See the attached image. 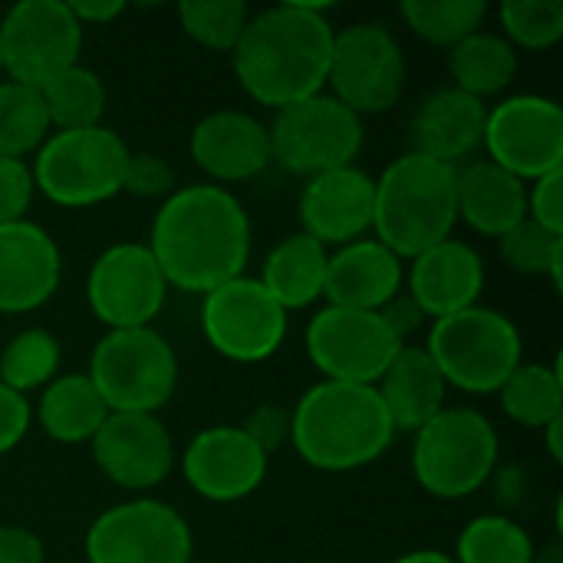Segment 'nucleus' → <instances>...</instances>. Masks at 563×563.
I'll return each instance as SVG.
<instances>
[{
    "label": "nucleus",
    "mask_w": 563,
    "mask_h": 563,
    "mask_svg": "<svg viewBox=\"0 0 563 563\" xmlns=\"http://www.w3.org/2000/svg\"><path fill=\"white\" fill-rule=\"evenodd\" d=\"M145 247L168 287L205 297L244 274L251 257V218L228 188L185 185L155 211Z\"/></svg>",
    "instance_id": "nucleus-1"
},
{
    "label": "nucleus",
    "mask_w": 563,
    "mask_h": 563,
    "mask_svg": "<svg viewBox=\"0 0 563 563\" xmlns=\"http://www.w3.org/2000/svg\"><path fill=\"white\" fill-rule=\"evenodd\" d=\"M333 23L323 3H274L251 13L238 46L231 49L241 89L271 109L303 102L327 86Z\"/></svg>",
    "instance_id": "nucleus-2"
},
{
    "label": "nucleus",
    "mask_w": 563,
    "mask_h": 563,
    "mask_svg": "<svg viewBox=\"0 0 563 563\" xmlns=\"http://www.w3.org/2000/svg\"><path fill=\"white\" fill-rule=\"evenodd\" d=\"M396 429L376 386L317 383L290 412V445L320 472H353L373 465L393 445Z\"/></svg>",
    "instance_id": "nucleus-3"
},
{
    "label": "nucleus",
    "mask_w": 563,
    "mask_h": 563,
    "mask_svg": "<svg viewBox=\"0 0 563 563\" xmlns=\"http://www.w3.org/2000/svg\"><path fill=\"white\" fill-rule=\"evenodd\" d=\"M459 168L406 152L386 165L373 195V231L399 261H416L459 224Z\"/></svg>",
    "instance_id": "nucleus-4"
},
{
    "label": "nucleus",
    "mask_w": 563,
    "mask_h": 563,
    "mask_svg": "<svg viewBox=\"0 0 563 563\" xmlns=\"http://www.w3.org/2000/svg\"><path fill=\"white\" fill-rule=\"evenodd\" d=\"M426 353L439 366L445 386L472 396H492L521 366V333L501 310L475 303L435 320Z\"/></svg>",
    "instance_id": "nucleus-5"
},
{
    "label": "nucleus",
    "mask_w": 563,
    "mask_h": 563,
    "mask_svg": "<svg viewBox=\"0 0 563 563\" xmlns=\"http://www.w3.org/2000/svg\"><path fill=\"white\" fill-rule=\"evenodd\" d=\"M498 449V432L478 409H442L416 432L412 475L432 498L459 501L488 485Z\"/></svg>",
    "instance_id": "nucleus-6"
},
{
    "label": "nucleus",
    "mask_w": 563,
    "mask_h": 563,
    "mask_svg": "<svg viewBox=\"0 0 563 563\" xmlns=\"http://www.w3.org/2000/svg\"><path fill=\"white\" fill-rule=\"evenodd\" d=\"M129 145L115 129L53 132L30 165L33 188L59 208H92L122 191Z\"/></svg>",
    "instance_id": "nucleus-7"
},
{
    "label": "nucleus",
    "mask_w": 563,
    "mask_h": 563,
    "mask_svg": "<svg viewBox=\"0 0 563 563\" xmlns=\"http://www.w3.org/2000/svg\"><path fill=\"white\" fill-rule=\"evenodd\" d=\"M86 376L109 412L155 416L175 396L178 356L172 343L152 327L109 330L96 343Z\"/></svg>",
    "instance_id": "nucleus-8"
},
{
    "label": "nucleus",
    "mask_w": 563,
    "mask_h": 563,
    "mask_svg": "<svg viewBox=\"0 0 563 563\" xmlns=\"http://www.w3.org/2000/svg\"><path fill=\"white\" fill-rule=\"evenodd\" d=\"M267 132L271 162L303 178L346 168L363 148V119L330 92L277 109Z\"/></svg>",
    "instance_id": "nucleus-9"
},
{
    "label": "nucleus",
    "mask_w": 563,
    "mask_h": 563,
    "mask_svg": "<svg viewBox=\"0 0 563 563\" xmlns=\"http://www.w3.org/2000/svg\"><path fill=\"white\" fill-rule=\"evenodd\" d=\"M327 82L333 89L330 96L360 119L389 112L406 89V53L383 23L343 26L333 33Z\"/></svg>",
    "instance_id": "nucleus-10"
},
{
    "label": "nucleus",
    "mask_w": 563,
    "mask_h": 563,
    "mask_svg": "<svg viewBox=\"0 0 563 563\" xmlns=\"http://www.w3.org/2000/svg\"><path fill=\"white\" fill-rule=\"evenodd\" d=\"M82 26L63 0H20L0 20L3 73L13 82L43 89L79 63Z\"/></svg>",
    "instance_id": "nucleus-11"
},
{
    "label": "nucleus",
    "mask_w": 563,
    "mask_h": 563,
    "mask_svg": "<svg viewBox=\"0 0 563 563\" xmlns=\"http://www.w3.org/2000/svg\"><path fill=\"white\" fill-rule=\"evenodd\" d=\"M488 162L515 178L538 181L563 168V109L558 99L521 92L488 109L485 139Z\"/></svg>",
    "instance_id": "nucleus-12"
},
{
    "label": "nucleus",
    "mask_w": 563,
    "mask_h": 563,
    "mask_svg": "<svg viewBox=\"0 0 563 563\" xmlns=\"http://www.w3.org/2000/svg\"><path fill=\"white\" fill-rule=\"evenodd\" d=\"M188 521L165 501L139 498L102 511L86 534L89 563H191Z\"/></svg>",
    "instance_id": "nucleus-13"
},
{
    "label": "nucleus",
    "mask_w": 563,
    "mask_h": 563,
    "mask_svg": "<svg viewBox=\"0 0 563 563\" xmlns=\"http://www.w3.org/2000/svg\"><path fill=\"white\" fill-rule=\"evenodd\" d=\"M201 333L231 363H264L287 336V310L257 277H234L201 300Z\"/></svg>",
    "instance_id": "nucleus-14"
},
{
    "label": "nucleus",
    "mask_w": 563,
    "mask_h": 563,
    "mask_svg": "<svg viewBox=\"0 0 563 563\" xmlns=\"http://www.w3.org/2000/svg\"><path fill=\"white\" fill-rule=\"evenodd\" d=\"M402 346L383 317L366 310L327 303L307 323V356L330 383L376 386Z\"/></svg>",
    "instance_id": "nucleus-15"
},
{
    "label": "nucleus",
    "mask_w": 563,
    "mask_h": 563,
    "mask_svg": "<svg viewBox=\"0 0 563 563\" xmlns=\"http://www.w3.org/2000/svg\"><path fill=\"white\" fill-rule=\"evenodd\" d=\"M168 284L145 244L122 241L106 247L86 280V300L109 330L152 327L165 307Z\"/></svg>",
    "instance_id": "nucleus-16"
},
{
    "label": "nucleus",
    "mask_w": 563,
    "mask_h": 563,
    "mask_svg": "<svg viewBox=\"0 0 563 563\" xmlns=\"http://www.w3.org/2000/svg\"><path fill=\"white\" fill-rule=\"evenodd\" d=\"M89 445L99 472L125 492H148L175 468V442L158 416L109 412Z\"/></svg>",
    "instance_id": "nucleus-17"
},
{
    "label": "nucleus",
    "mask_w": 563,
    "mask_h": 563,
    "mask_svg": "<svg viewBox=\"0 0 563 563\" xmlns=\"http://www.w3.org/2000/svg\"><path fill=\"white\" fill-rule=\"evenodd\" d=\"M181 475L198 498L231 505L261 488L267 475V455L241 426H211L185 445Z\"/></svg>",
    "instance_id": "nucleus-18"
},
{
    "label": "nucleus",
    "mask_w": 563,
    "mask_h": 563,
    "mask_svg": "<svg viewBox=\"0 0 563 563\" xmlns=\"http://www.w3.org/2000/svg\"><path fill=\"white\" fill-rule=\"evenodd\" d=\"M376 178L346 165L307 178L300 191V231L323 247H343L360 241L373 228Z\"/></svg>",
    "instance_id": "nucleus-19"
},
{
    "label": "nucleus",
    "mask_w": 563,
    "mask_h": 563,
    "mask_svg": "<svg viewBox=\"0 0 563 563\" xmlns=\"http://www.w3.org/2000/svg\"><path fill=\"white\" fill-rule=\"evenodd\" d=\"M63 254L33 221L0 228V313L40 310L59 287Z\"/></svg>",
    "instance_id": "nucleus-20"
},
{
    "label": "nucleus",
    "mask_w": 563,
    "mask_h": 563,
    "mask_svg": "<svg viewBox=\"0 0 563 563\" xmlns=\"http://www.w3.org/2000/svg\"><path fill=\"white\" fill-rule=\"evenodd\" d=\"M485 119H488V106L482 99L455 86L435 89L412 112V122H409L412 152L432 162L462 168L482 148Z\"/></svg>",
    "instance_id": "nucleus-21"
},
{
    "label": "nucleus",
    "mask_w": 563,
    "mask_h": 563,
    "mask_svg": "<svg viewBox=\"0 0 563 563\" xmlns=\"http://www.w3.org/2000/svg\"><path fill=\"white\" fill-rule=\"evenodd\" d=\"M188 148H191L195 165L218 185L257 178L271 165L267 125L238 109L208 112L195 125Z\"/></svg>",
    "instance_id": "nucleus-22"
},
{
    "label": "nucleus",
    "mask_w": 563,
    "mask_h": 563,
    "mask_svg": "<svg viewBox=\"0 0 563 563\" xmlns=\"http://www.w3.org/2000/svg\"><path fill=\"white\" fill-rule=\"evenodd\" d=\"M482 290H485V261L472 244L459 238L429 247L409 264L406 294L419 303L426 317L442 320L459 310H468L478 303Z\"/></svg>",
    "instance_id": "nucleus-23"
},
{
    "label": "nucleus",
    "mask_w": 563,
    "mask_h": 563,
    "mask_svg": "<svg viewBox=\"0 0 563 563\" xmlns=\"http://www.w3.org/2000/svg\"><path fill=\"white\" fill-rule=\"evenodd\" d=\"M402 261L376 238H360L327 257L323 297L330 307L379 313L396 294H402Z\"/></svg>",
    "instance_id": "nucleus-24"
},
{
    "label": "nucleus",
    "mask_w": 563,
    "mask_h": 563,
    "mask_svg": "<svg viewBox=\"0 0 563 563\" xmlns=\"http://www.w3.org/2000/svg\"><path fill=\"white\" fill-rule=\"evenodd\" d=\"M445 379L426 346H402L376 383V396L396 432H419L445 409Z\"/></svg>",
    "instance_id": "nucleus-25"
},
{
    "label": "nucleus",
    "mask_w": 563,
    "mask_h": 563,
    "mask_svg": "<svg viewBox=\"0 0 563 563\" xmlns=\"http://www.w3.org/2000/svg\"><path fill=\"white\" fill-rule=\"evenodd\" d=\"M459 218L485 238H505L528 218V185L488 158L459 168Z\"/></svg>",
    "instance_id": "nucleus-26"
},
{
    "label": "nucleus",
    "mask_w": 563,
    "mask_h": 563,
    "mask_svg": "<svg viewBox=\"0 0 563 563\" xmlns=\"http://www.w3.org/2000/svg\"><path fill=\"white\" fill-rule=\"evenodd\" d=\"M327 257L330 254L323 244H317L310 234L297 231V234H287L280 244H274V251L264 257L257 280L287 313L303 310L323 297Z\"/></svg>",
    "instance_id": "nucleus-27"
},
{
    "label": "nucleus",
    "mask_w": 563,
    "mask_h": 563,
    "mask_svg": "<svg viewBox=\"0 0 563 563\" xmlns=\"http://www.w3.org/2000/svg\"><path fill=\"white\" fill-rule=\"evenodd\" d=\"M109 409L86 373H63L56 376L36 402V422L40 429L63 445H82L92 442L99 426L106 422Z\"/></svg>",
    "instance_id": "nucleus-28"
},
{
    "label": "nucleus",
    "mask_w": 563,
    "mask_h": 563,
    "mask_svg": "<svg viewBox=\"0 0 563 563\" xmlns=\"http://www.w3.org/2000/svg\"><path fill=\"white\" fill-rule=\"evenodd\" d=\"M449 73L455 89L485 102L488 96H498L511 86L518 73V53L505 36L478 30L449 49Z\"/></svg>",
    "instance_id": "nucleus-29"
},
{
    "label": "nucleus",
    "mask_w": 563,
    "mask_h": 563,
    "mask_svg": "<svg viewBox=\"0 0 563 563\" xmlns=\"http://www.w3.org/2000/svg\"><path fill=\"white\" fill-rule=\"evenodd\" d=\"M511 422L548 429L563 416V379L558 363H521L495 393Z\"/></svg>",
    "instance_id": "nucleus-30"
},
{
    "label": "nucleus",
    "mask_w": 563,
    "mask_h": 563,
    "mask_svg": "<svg viewBox=\"0 0 563 563\" xmlns=\"http://www.w3.org/2000/svg\"><path fill=\"white\" fill-rule=\"evenodd\" d=\"M40 96H43L49 125H53L56 132L102 125L106 86H102L99 73L86 69L82 63L69 66V69L59 73L56 79H49V82L40 89Z\"/></svg>",
    "instance_id": "nucleus-31"
},
{
    "label": "nucleus",
    "mask_w": 563,
    "mask_h": 563,
    "mask_svg": "<svg viewBox=\"0 0 563 563\" xmlns=\"http://www.w3.org/2000/svg\"><path fill=\"white\" fill-rule=\"evenodd\" d=\"M49 115L40 89L23 82H0V158H26L49 139Z\"/></svg>",
    "instance_id": "nucleus-32"
},
{
    "label": "nucleus",
    "mask_w": 563,
    "mask_h": 563,
    "mask_svg": "<svg viewBox=\"0 0 563 563\" xmlns=\"http://www.w3.org/2000/svg\"><path fill=\"white\" fill-rule=\"evenodd\" d=\"M399 13L419 40L452 49L465 36L482 30L488 16V3L485 0H402Z\"/></svg>",
    "instance_id": "nucleus-33"
},
{
    "label": "nucleus",
    "mask_w": 563,
    "mask_h": 563,
    "mask_svg": "<svg viewBox=\"0 0 563 563\" xmlns=\"http://www.w3.org/2000/svg\"><path fill=\"white\" fill-rule=\"evenodd\" d=\"M455 563H534L531 534L505 518V515H482L468 521L455 544Z\"/></svg>",
    "instance_id": "nucleus-34"
},
{
    "label": "nucleus",
    "mask_w": 563,
    "mask_h": 563,
    "mask_svg": "<svg viewBox=\"0 0 563 563\" xmlns=\"http://www.w3.org/2000/svg\"><path fill=\"white\" fill-rule=\"evenodd\" d=\"M59 373V343L53 333L30 327L16 333L0 353V383L20 396L46 389Z\"/></svg>",
    "instance_id": "nucleus-35"
},
{
    "label": "nucleus",
    "mask_w": 563,
    "mask_h": 563,
    "mask_svg": "<svg viewBox=\"0 0 563 563\" xmlns=\"http://www.w3.org/2000/svg\"><path fill=\"white\" fill-rule=\"evenodd\" d=\"M251 20V10L244 0H181L178 3V23L181 30L218 53H231Z\"/></svg>",
    "instance_id": "nucleus-36"
},
{
    "label": "nucleus",
    "mask_w": 563,
    "mask_h": 563,
    "mask_svg": "<svg viewBox=\"0 0 563 563\" xmlns=\"http://www.w3.org/2000/svg\"><path fill=\"white\" fill-rule=\"evenodd\" d=\"M501 257L511 271L528 274V277H551L554 287H561L563 267V238L544 231L531 218H525L518 228H511L505 238H498Z\"/></svg>",
    "instance_id": "nucleus-37"
},
{
    "label": "nucleus",
    "mask_w": 563,
    "mask_h": 563,
    "mask_svg": "<svg viewBox=\"0 0 563 563\" xmlns=\"http://www.w3.org/2000/svg\"><path fill=\"white\" fill-rule=\"evenodd\" d=\"M498 20L511 46L551 49L563 36V0H505Z\"/></svg>",
    "instance_id": "nucleus-38"
},
{
    "label": "nucleus",
    "mask_w": 563,
    "mask_h": 563,
    "mask_svg": "<svg viewBox=\"0 0 563 563\" xmlns=\"http://www.w3.org/2000/svg\"><path fill=\"white\" fill-rule=\"evenodd\" d=\"M122 191H129L135 198H168L175 191V172L155 152H129Z\"/></svg>",
    "instance_id": "nucleus-39"
},
{
    "label": "nucleus",
    "mask_w": 563,
    "mask_h": 563,
    "mask_svg": "<svg viewBox=\"0 0 563 563\" xmlns=\"http://www.w3.org/2000/svg\"><path fill=\"white\" fill-rule=\"evenodd\" d=\"M33 172L20 158H0V228L26 221L33 201Z\"/></svg>",
    "instance_id": "nucleus-40"
},
{
    "label": "nucleus",
    "mask_w": 563,
    "mask_h": 563,
    "mask_svg": "<svg viewBox=\"0 0 563 563\" xmlns=\"http://www.w3.org/2000/svg\"><path fill=\"white\" fill-rule=\"evenodd\" d=\"M528 218L551 234L563 238V168L551 172L528 188Z\"/></svg>",
    "instance_id": "nucleus-41"
},
{
    "label": "nucleus",
    "mask_w": 563,
    "mask_h": 563,
    "mask_svg": "<svg viewBox=\"0 0 563 563\" xmlns=\"http://www.w3.org/2000/svg\"><path fill=\"white\" fill-rule=\"evenodd\" d=\"M247 439L271 459L274 452H280L284 445H290V412L280 409V406H257L244 426Z\"/></svg>",
    "instance_id": "nucleus-42"
},
{
    "label": "nucleus",
    "mask_w": 563,
    "mask_h": 563,
    "mask_svg": "<svg viewBox=\"0 0 563 563\" xmlns=\"http://www.w3.org/2000/svg\"><path fill=\"white\" fill-rule=\"evenodd\" d=\"M30 422H33V409L26 396L0 383V455L13 452L23 442V435L30 432Z\"/></svg>",
    "instance_id": "nucleus-43"
},
{
    "label": "nucleus",
    "mask_w": 563,
    "mask_h": 563,
    "mask_svg": "<svg viewBox=\"0 0 563 563\" xmlns=\"http://www.w3.org/2000/svg\"><path fill=\"white\" fill-rule=\"evenodd\" d=\"M43 541L20 525H0V563H43Z\"/></svg>",
    "instance_id": "nucleus-44"
},
{
    "label": "nucleus",
    "mask_w": 563,
    "mask_h": 563,
    "mask_svg": "<svg viewBox=\"0 0 563 563\" xmlns=\"http://www.w3.org/2000/svg\"><path fill=\"white\" fill-rule=\"evenodd\" d=\"M379 317H383V323L393 330V336H396L399 343H406V340L422 327V320H426V313L419 310V303H416L409 294H396V297L379 310Z\"/></svg>",
    "instance_id": "nucleus-45"
},
{
    "label": "nucleus",
    "mask_w": 563,
    "mask_h": 563,
    "mask_svg": "<svg viewBox=\"0 0 563 563\" xmlns=\"http://www.w3.org/2000/svg\"><path fill=\"white\" fill-rule=\"evenodd\" d=\"M125 10V3L122 0H79V3H69V13L76 16V23L79 26H99V23H109V20H115L119 13Z\"/></svg>",
    "instance_id": "nucleus-46"
},
{
    "label": "nucleus",
    "mask_w": 563,
    "mask_h": 563,
    "mask_svg": "<svg viewBox=\"0 0 563 563\" xmlns=\"http://www.w3.org/2000/svg\"><path fill=\"white\" fill-rule=\"evenodd\" d=\"M393 563H455L452 554H442V551H412V554H402L399 561Z\"/></svg>",
    "instance_id": "nucleus-47"
},
{
    "label": "nucleus",
    "mask_w": 563,
    "mask_h": 563,
    "mask_svg": "<svg viewBox=\"0 0 563 563\" xmlns=\"http://www.w3.org/2000/svg\"><path fill=\"white\" fill-rule=\"evenodd\" d=\"M561 422H563V416L558 419V422H551L544 432H548V452H551V459L561 465L563 462V449H561Z\"/></svg>",
    "instance_id": "nucleus-48"
},
{
    "label": "nucleus",
    "mask_w": 563,
    "mask_h": 563,
    "mask_svg": "<svg viewBox=\"0 0 563 563\" xmlns=\"http://www.w3.org/2000/svg\"><path fill=\"white\" fill-rule=\"evenodd\" d=\"M534 563H558V561H554V558H551V561H534Z\"/></svg>",
    "instance_id": "nucleus-49"
},
{
    "label": "nucleus",
    "mask_w": 563,
    "mask_h": 563,
    "mask_svg": "<svg viewBox=\"0 0 563 563\" xmlns=\"http://www.w3.org/2000/svg\"><path fill=\"white\" fill-rule=\"evenodd\" d=\"M0 73H3V56H0Z\"/></svg>",
    "instance_id": "nucleus-50"
},
{
    "label": "nucleus",
    "mask_w": 563,
    "mask_h": 563,
    "mask_svg": "<svg viewBox=\"0 0 563 563\" xmlns=\"http://www.w3.org/2000/svg\"><path fill=\"white\" fill-rule=\"evenodd\" d=\"M191 563H198V561H191Z\"/></svg>",
    "instance_id": "nucleus-51"
}]
</instances>
